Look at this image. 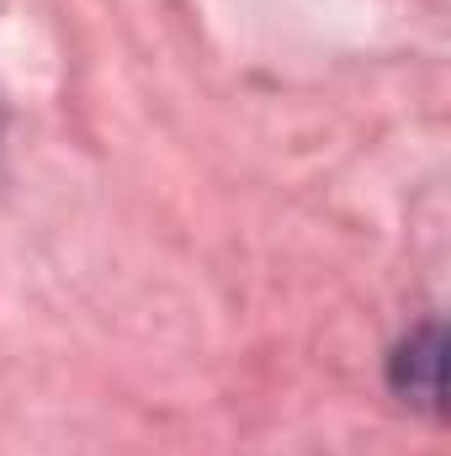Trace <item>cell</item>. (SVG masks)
I'll use <instances>...</instances> for the list:
<instances>
[{"mask_svg":"<svg viewBox=\"0 0 451 456\" xmlns=\"http://www.w3.org/2000/svg\"><path fill=\"white\" fill-rule=\"evenodd\" d=\"M388 387L404 403H414L425 414H441V324L436 319L420 324V330H409L404 340L393 345V355H388Z\"/></svg>","mask_w":451,"mask_h":456,"instance_id":"cell-1","label":"cell"}]
</instances>
